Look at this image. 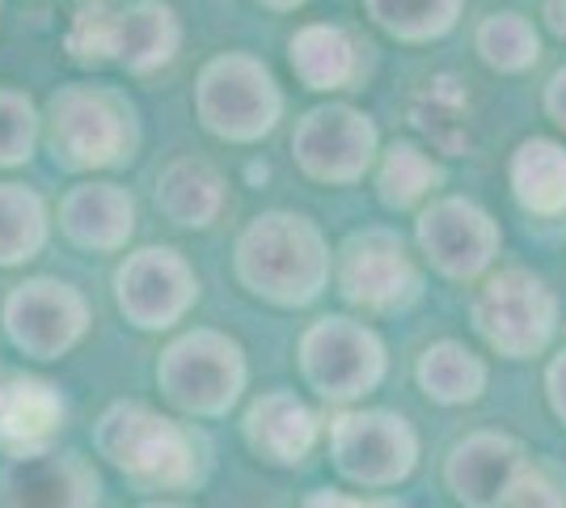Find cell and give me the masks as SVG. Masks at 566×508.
I'll list each match as a JSON object with an SVG mask.
<instances>
[{"instance_id": "cell-1", "label": "cell", "mask_w": 566, "mask_h": 508, "mask_svg": "<svg viewBox=\"0 0 566 508\" xmlns=\"http://www.w3.org/2000/svg\"><path fill=\"white\" fill-rule=\"evenodd\" d=\"M233 271L250 297L280 310H305L331 289V242L308 217L275 208L241 229Z\"/></svg>"}, {"instance_id": "cell-2", "label": "cell", "mask_w": 566, "mask_h": 508, "mask_svg": "<svg viewBox=\"0 0 566 508\" xmlns=\"http://www.w3.org/2000/svg\"><path fill=\"white\" fill-rule=\"evenodd\" d=\"M94 445L140 491H187L203 475L195 433L144 403L106 407L94 424Z\"/></svg>"}, {"instance_id": "cell-3", "label": "cell", "mask_w": 566, "mask_h": 508, "mask_svg": "<svg viewBox=\"0 0 566 508\" xmlns=\"http://www.w3.org/2000/svg\"><path fill=\"white\" fill-rule=\"evenodd\" d=\"M470 318L478 339L503 361H533L545 356L549 343L558 339L563 301L545 276L528 267H503L482 280Z\"/></svg>"}, {"instance_id": "cell-4", "label": "cell", "mask_w": 566, "mask_h": 508, "mask_svg": "<svg viewBox=\"0 0 566 508\" xmlns=\"http://www.w3.org/2000/svg\"><path fill=\"white\" fill-rule=\"evenodd\" d=\"M195 115L216 141L229 145H259L283 120V90L271 69L245 55L224 51L199 69L195 81Z\"/></svg>"}, {"instance_id": "cell-5", "label": "cell", "mask_w": 566, "mask_h": 508, "mask_svg": "<svg viewBox=\"0 0 566 508\" xmlns=\"http://www.w3.org/2000/svg\"><path fill=\"white\" fill-rule=\"evenodd\" d=\"M250 382V364L241 343L212 326H195L178 335L157 361V386L169 407L199 419H220L241 403Z\"/></svg>"}, {"instance_id": "cell-6", "label": "cell", "mask_w": 566, "mask_h": 508, "mask_svg": "<svg viewBox=\"0 0 566 508\" xmlns=\"http://www.w3.org/2000/svg\"><path fill=\"white\" fill-rule=\"evenodd\" d=\"M48 145L72 174L111 169L132 157V106L102 85H60L48 102Z\"/></svg>"}, {"instance_id": "cell-7", "label": "cell", "mask_w": 566, "mask_h": 508, "mask_svg": "<svg viewBox=\"0 0 566 508\" xmlns=\"http://www.w3.org/2000/svg\"><path fill=\"white\" fill-rule=\"evenodd\" d=\"M385 343L368 322L355 318H317L301 335V373L308 390L331 403H355L385 382Z\"/></svg>"}, {"instance_id": "cell-8", "label": "cell", "mask_w": 566, "mask_h": 508, "mask_svg": "<svg viewBox=\"0 0 566 508\" xmlns=\"http://www.w3.org/2000/svg\"><path fill=\"white\" fill-rule=\"evenodd\" d=\"M331 458L347 484L385 491L415 475L419 433L398 412H343L331 424Z\"/></svg>"}, {"instance_id": "cell-9", "label": "cell", "mask_w": 566, "mask_h": 508, "mask_svg": "<svg viewBox=\"0 0 566 508\" xmlns=\"http://www.w3.org/2000/svg\"><path fill=\"white\" fill-rule=\"evenodd\" d=\"M4 335L30 361H60L90 335V301L69 280L34 276L13 284L4 297Z\"/></svg>"}, {"instance_id": "cell-10", "label": "cell", "mask_w": 566, "mask_h": 508, "mask_svg": "<svg viewBox=\"0 0 566 508\" xmlns=\"http://www.w3.org/2000/svg\"><path fill=\"white\" fill-rule=\"evenodd\" d=\"M115 301L136 331H169L195 310L199 276L182 250L144 246L118 263Z\"/></svg>"}, {"instance_id": "cell-11", "label": "cell", "mask_w": 566, "mask_h": 508, "mask_svg": "<svg viewBox=\"0 0 566 508\" xmlns=\"http://www.w3.org/2000/svg\"><path fill=\"white\" fill-rule=\"evenodd\" d=\"M415 238H419L423 259L444 280L473 284L495 263L499 246H503V229L482 204H473L465 195H440L419 212Z\"/></svg>"}, {"instance_id": "cell-12", "label": "cell", "mask_w": 566, "mask_h": 508, "mask_svg": "<svg viewBox=\"0 0 566 508\" xmlns=\"http://www.w3.org/2000/svg\"><path fill=\"white\" fill-rule=\"evenodd\" d=\"M380 153L377 123L364 111L331 102V106H313L305 120L292 132V157L305 169L313 183H331V187H352L359 183Z\"/></svg>"}, {"instance_id": "cell-13", "label": "cell", "mask_w": 566, "mask_h": 508, "mask_svg": "<svg viewBox=\"0 0 566 508\" xmlns=\"http://www.w3.org/2000/svg\"><path fill=\"white\" fill-rule=\"evenodd\" d=\"M419 289L423 276L389 229H364L338 255V292L364 314H401L419 301Z\"/></svg>"}, {"instance_id": "cell-14", "label": "cell", "mask_w": 566, "mask_h": 508, "mask_svg": "<svg viewBox=\"0 0 566 508\" xmlns=\"http://www.w3.org/2000/svg\"><path fill=\"white\" fill-rule=\"evenodd\" d=\"M528 466V449L512 433L478 428L461 436L444 462V484L465 508H499Z\"/></svg>"}, {"instance_id": "cell-15", "label": "cell", "mask_w": 566, "mask_h": 508, "mask_svg": "<svg viewBox=\"0 0 566 508\" xmlns=\"http://www.w3.org/2000/svg\"><path fill=\"white\" fill-rule=\"evenodd\" d=\"M4 508H97L94 466L76 454H55V449H34L18 454L0 475Z\"/></svg>"}, {"instance_id": "cell-16", "label": "cell", "mask_w": 566, "mask_h": 508, "mask_svg": "<svg viewBox=\"0 0 566 508\" xmlns=\"http://www.w3.org/2000/svg\"><path fill=\"white\" fill-rule=\"evenodd\" d=\"M241 433H245V445L259 454V462L292 470L313 454L322 436V419L296 390H266L250 403Z\"/></svg>"}, {"instance_id": "cell-17", "label": "cell", "mask_w": 566, "mask_h": 508, "mask_svg": "<svg viewBox=\"0 0 566 508\" xmlns=\"http://www.w3.org/2000/svg\"><path fill=\"white\" fill-rule=\"evenodd\" d=\"M60 229L81 250L118 255L136 234V199L118 183H81L60 199Z\"/></svg>"}, {"instance_id": "cell-18", "label": "cell", "mask_w": 566, "mask_h": 508, "mask_svg": "<svg viewBox=\"0 0 566 508\" xmlns=\"http://www.w3.org/2000/svg\"><path fill=\"white\" fill-rule=\"evenodd\" d=\"M182 22L166 0H132L111 18V60L132 76L161 73L178 60Z\"/></svg>"}, {"instance_id": "cell-19", "label": "cell", "mask_w": 566, "mask_h": 508, "mask_svg": "<svg viewBox=\"0 0 566 508\" xmlns=\"http://www.w3.org/2000/svg\"><path fill=\"white\" fill-rule=\"evenodd\" d=\"M64 398L43 377H9L0 386V445L18 458L48 449L55 433L64 428Z\"/></svg>"}, {"instance_id": "cell-20", "label": "cell", "mask_w": 566, "mask_h": 508, "mask_svg": "<svg viewBox=\"0 0 566 508\" xmlns=\"http://www.w3.org/2000/svg\"><path fill=\"white\" fill-rule=\"evenodd\" d=\"M229 204L224 174L208 157H178L157 178V212L178 229H212Z\"/></svg>"}, {"instance_id": "cell-21", "label": "cell", "mask_w": 566, "mask_h": 508, "mask_svg": "<svg viewBox=\"0 0 566 508\" xmlns=\"http://www.w3.org/2000/svg\"><path fill=\"white\" fill-rule=\"evenodd\" d=\"M287 60H292V73L301 76V85L317 90V94L347 90L359 76V43L343 25L331 22L301 25L287 39Z\"/></svg>"}, {"instance_id": "cell-22", "label": "cell", "mask_w": 566, "mask_h": 508, "mask_svg": "<svg viewBox=\"0 0 566 508\" xmlns=\"http://www.w3.org/2000/svg\"><path fill=\"white\" fill-rule=\"evenodd\" d=\"M507 183L524 212L533 217H563L566 212V145L549 136L520 141L507 162Z\"/></svg>"}, {"instance_id": "cell-23", "label": "cell", "mask_w": 566, "mask_h": 508, "mask_svg": "<svg viewBox=\"0 0 566 508\" xmlns=\"http://www.w3.org/2000/svg\"><path fill=\"white\" fill-rule=\"evenodd\" d=\"M415 377H419V386H423L431 403H440V407H470V403H478L486 394L491 369L461 339H440V343H431L419 356Z\"/></svg>"}, {"instance_id": "cell-24", "label": "cell", "mask_w": 566, "mask_h": 508, "mask_svg": "<svg viewBox=\"0 0 566 508\" xmlns=\"http://www.w3.org/2000/svg\"><path fill=\"white\" fill-rule=\"evenodd\" d=\"M51 217L43 195L22 183H0V267H22L43 255Z\"/></svg>"}, {"instance_id": "cell-25", "label": "cell", "mask_w": 566, "mask_h": 508, "mask_svg": "<svg viewBox=\"0 0 566 508\" xmlns=\"http://www.w3.org/2000/svg\"><path fill=\"white\" fill-rule=\"evenodd\" d=\"M410 123L440 153H465L470 145V94L457 76H431L427 90L410 102Z\"/></svg>"}, {"instance_id": "cell-26", "label": "cell", "mask_w": 566, "mask_h": 508, "mask_svg": "<svg viewBox=\"0 0 566 508\" xmlns=\"http://www.w3.org/2000/svg\"><path fill=\"white\" fill-rule=\"evenodd\" d=\"M473 48H478V60L495 73H528L537 69L542 60V34L537 25L528 22L516 9H503V13H491L482 18V25L473 30Z\"/></svg>"}, {"instance_id": "cell-27", "label": "cell", "mask_w": 566, "mask_h": 508, "mask_svg": "<svg viewBox=\"0 0 566 508\" xmlns=\"http://www.w3.org/2000/svg\"><path fill=\"white\" fill-rule=\"evenodd\" d=\"M364 9L398 43H436L457 30L465 0H364Z\"/></svg>"}, {"instance_id": "cell-28", "label": "cell", "mask_w": 566, "mask_h": 508, "mask_svg": "<svg viewBox=\"0 0 566 508\" xmlns=\"http://www.w3.org/2000/svg\"><path fill=\"white\" fill-rule=\"evenodd\" d=\"M440 183H444V169L436 166L419 145L398 141V145L385 148L380 169H377V195L385 208L410 212V208H419Z\"/></svg>"}, {"instance_id": "cell-29", "label": "cell", "mask_w": 566, "mask_h": 508, "mask_svg": "<svg viewBox=\"0 0 566 508\" xmlns=\"http://www.w3.org/2000/svg\"><path fill=\"white\" fill-rule=\"evenodd\" d=\"M43 136V120L34 102L18 90H0V169L25 166Z\"/></svg>"}, {"instance_id": "cell-30", "label": "cell", "mask_w": 566, "mask_h": 508, "mask_svg": "<svg viewBox=\"0 0 566 508\" xmlns=\"http://www.w3.org/2000/svg\"><path fill=\"white\" fill-rule=\"evenodd\" d=\"M499 508H566V466L545 458H528L516 487Z\"/></svg>"}, {"instance_id": "cell-31", "label": "cell", "mask_w": 566, "mask_h": 508, "mask_svg": "<svg viewBox=\"0 0 566 508\" xmlns=\"http://www.w3.org/2000/svg\"><path fill=\"white\" fill-rule=\"evenodd\" d=\"M111 18H115V9H106V4H90L72 18L64 43H69L76 64H106L111 60Z\"/></svg>"}, {"instance_id": "cell-32", "label": "cell", "mask_w": 566, "mask_h": 508, "mask_svg": "<svg viewBox=\"0 0 566 508\" xmlns=\"http://www.w3.org/2000/svg\"><path fill=\"white\" fill-rule=\"evenodd\" d=\"M545 398H549V412L566 424V348L545 364Z\"/></svg>"}, {"instance_id": "cell-33", "label": "cell", "mask_w": 566, "mask_h": 508, "mask_svg": "<svg viewBox=\"0 0 566 508\" xmlns=\"http://www.w3.org/2000/svg\"><path fill=\"white\" fill-rule=\"evenodd\" d=\"M301 508H373L368 500H359V496H347V491H338V487H317V491H308Z\"/></svg>"}, {"instance_id": "cell-34", "label": "cell", "mask_w": 566, "mask_h": 508, "mask_svg": "<svg viewBox=\"0 0 566 508\" xmlns=\"http://www.w3.org/2000/svg\"><path fill=\"white\" fill-rule=\"evenodd\" d=\"M545 115L566 132V69H558L545 85Z\"/></svg>"}, {"instance_id": "cell-35", "label": "cell", "mask_w": 566, "mask_h": 508, "mask_svg": "<svg viewBox=\"0 0 566 508\" xmlns=\"http://www.w3.org/2000/svg\"><path fill=\"white\" fill-rule=\"evenodd\" d=\"M542 18L558 39H566V0H542Z\"/></svg>"}, {"instance_id": "cell-36", "label": "cell", "mask_w": 566, "mask_h": 508, "mask_svg": "<svg viewBox=\"0 0 566 508\" xmlns=\"http://www.w3.org/2000/svg\"><path fill=\"white\" fill-rule=\"evenodd\" d=\"M259 4L275 9V13H287V9H301V4H308V0H259Z\"/></svg>"}, {"instance_id": "cell-37", "label": "cell", "mask_w": 566, "mask_h": 508, "mask_svg": "<svg viewBox=\"0 0 566 508\" xmlns=\"http://www.w3.org/2000/svg\"><path fill=\"white\" fill-rule=\"evenodd\" d=\"M140 508H190V505H174V500H157V505H140Z\"/></svg>"}]
</instances>
